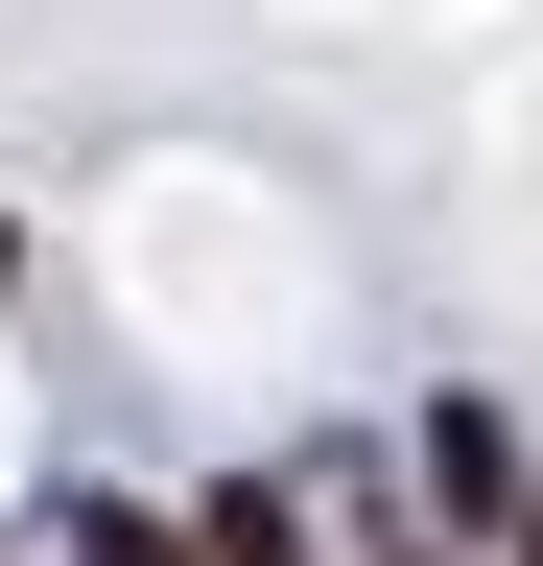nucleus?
Instances as JSON below:
<instances>
[{
  "label": "nucleus",
  "mask_w": 543,
  "mask_h": 566,
  "mask_svg": "<svg viewBox=\"0 0 543 566\" xmlns=\"http://www.w3.org/2000/svg\"><path fill=\"white\" fill-rule=\"evenodd\" d=\"M426 472L472 495V520H520V449H497V401H426Z\"/></svg>",
  "instance_id": "1"
},
{
  "label": "nucleus",
  "mask_w": 543,
  "mask_h": 566,
  "mask_svg": "<svg viewBox=\"0 0 543 566\" xmlns=\"http://www.w3.org/2000/svg\"><path fill=\"white\" fill-rule=\"evenodd\" d=\"M189 566H307V520H284V495H213V520H189Z\"/></svg>",
  "instance_id": "2"
},
{
  "label": "nucleus",
  "mask_w": 543,
  "mask_h": 566,
  "mask_svg": "<svg viewBox=\"0 0 543 566\" xmlns=\"http://www.w3.org/2000/svg\"><path fill=\"white\" fill-rule=\"evenodd\" d=\"M95 566H189V520H95Z\"/></svg>",
  "instance_id": "3"
},
{
  "label": "nucleus",
  "mask_w": 543,
  "mask_h": 566,
  "mask_svg": "<svg viewBox=\"0 0 543 566\" xmlns=\"http://www.w3.org/2000/svg\"><path fill=\"white\" fill-rule=\"evenodd\" d=\"M520 566H543V495H520Z\"/></svg>",
  "instance_id": "4"
}]
</instances>
